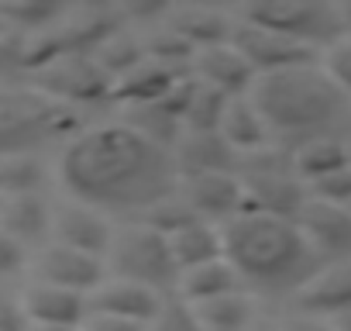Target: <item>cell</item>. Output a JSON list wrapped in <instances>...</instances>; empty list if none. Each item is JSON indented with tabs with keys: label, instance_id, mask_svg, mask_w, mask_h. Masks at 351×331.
<instances>
[{
	"label": "cell",
	"instance_id": "1",
	"mask_svg": "<svg viewBox=\"0 0 351 331\" xmlns=\"http://www.w3.org/2000/svg\"><path fill=\"white\" fill-rule=\"evenodd\" d=\"M59 176L76 204L134 221L180 190L176 155L124 121L73 135L59 162Z\"/></svg>",
	"mask_w": 351,
	"mask_h": 331
},
{
	"label": "cell",
	"instance_id": "2",
	"mask_svg": "<svg viewBox=\"0 0 351 331\" xmlns=\"http://www.w3.org/2000/svg\"><path fill=\"white\" fill-rule=\"evenodd\" d=\"M224 259L248 293L300 297L324 269L296 221L272 214H241L224 228Z\"/></svg>",
	"mask_w": 351,
	"mask_h": 331
},
{
	"label": "cell",
	"instance_id": "3",
	"mask_svg": "<svg viewBox=\"0 0 351 331\" xmlns=\"http://www.w3.org/2000/svg\"><path fill=\"white\" fill-rule=\"evenodd\" d=\"M252 100L269 124L272 145L286 152L317 138H337L351 128V97L320 62L262 76Z\"/></svg>",
	"mask_w": 351,
	"mask_h": 331
},
{
	"label": "cell",
	"instance_id": "4",
	"mask_svg": "<svg viewBox=\"0 0 351 331\" xmlns=\"http://www.w3.org/2000/svg\"><path fill=\"white\" fill-rule=\"evenodd\" d=\"M80 128L73 107L52 100L35 87L0 90V155H25L52 138H66Z\"/></svg>",
	"mask_w": 351,
	"mask_h": 331
},
{
	"label": "cell",
	"instance_id": "5",
	"mask_svg": "<svg viewBox=\"0 0 351 331\" xmlns=\"http://www.w3.org/2000/svg\"><path fill=\"white\" fill-rule=\"evenodd\" d=\"M107 273L114 279H128L145 290H155L165 300L180 297L183 273L176 266L172 245L165 235H158L145 225H128L114 235V245L107 252Z\"/></svg>",
	"mask_w": 351,
	"mask_h": 331
},
{
	"label": "cell",
	"instance_id": "6",
	"mask_svg": "<svg viewBox=\"0 0 351 331\" xmlns=\"http://www.w3.org/2000/svg\"><path fill=\"white\" fill-rule=\"evenodd\" d=\"M238 180L245 187L248 211H255V214L296 221L310 201V190L293 166V152H286L279 145H269L255 155H245Z\"/></svg>",
	"mask_w": 351,
	"mask_h": 331
},
{
	"label": "cell",
	"instance_id": "7",
	"mask_svg": "<svg viewBox=\"0 0 351 331\" xmlns=\"http://www.w3.org/2000/svg\"><path fill=\"white\" fill-rule=\"evenodd\" d=\"M241 18L258 28H269L317 56L348 35L341 8L324 4V0H258V4L245 8Z\"/></svg>",
	"mask_w": 351,
	"mask_h": 331
},
{
	"label": "cell",
	"instance_id": "8",
	"mask_svg": "<svg viewBox=\"0 0 351 331\" xmlns=\"http://www.w3.org/2000/svg\"><path fill=\"white\" fill-rule=\"evenodd\" d=\"M32 87L49 93L52 100H59L66 107L114 97V80L97 66V59L73 56V52H62V56L49 59L45 66L32 69Z\"/></svg>",
	"mask_w": 351,
	"mask_h": 331
},
{
	"label": "cell",
	"instance_id": "9",
	"mask_svg": "<svg viewBox=\"0 0 351 331\" xmlns=\"http://www.w3.org/2000/svg\"><path fill=\"white\" fill-rule=\"evenodd\" d=\"M180 197L190 204V211L217 228H228L241 214H248V197L238 180V173H207V176H183Z\"/></svg>",
	"mask_w": 351,
	"mask_h": 331
},
{
	"label": "cell",
	"instance_id": "10",
	"mask_svg": "<svg viewBox=\"0 0 351 331\" xmlns=\"http://www.w3.org/2000/svg\"><path fill=\"white\" fill-rule=\"evenodd\" d=\"M231 45L245 56V62L252 66V73L262 80V76H276V73H286V69H296V66H310V62H320L317 52L269 32V28H258L252 21L241 18V25L234 28V38Z\"/></svg>",
	"mask_w": 351,
	"mask_h": 331
},
{
	"label": "cell",
	"instance_id": "11",
	"mask_svg": "<svg viewBox=\"0 0 351 331\" xmlns=\"http://www.w3.org/2000/svg\"><path fill=\"white\" fill-rule=\"evenodd\" d=\"M32 273H35V283H52V286H62V290H73V293L90 297L97 286H104V279H107V262L97 259V255L66 249V245H59V242H49V245H42V252L35 255Z\"/></svg>",
	"mask_w": 351,
	"mask_h": 331
},
{
	"label": "cell",
	"instance_id": "12",
	"mask_svg": "<svg viewBox=\"0 0 351 331\" xmlns=\"http://www.w3.org/2000/svg\"><path fill=\"white\" fill-rule=\"evenodd\" d=\"M296 225L324 266L351 259V207H337V204H324L310 197Z\"/></svg>",
	"mask_w": 351,
	"mask_h": 331
},
{
	"label": "cell",
	"instance_id": "13",
	"mask_svg": "<svg viewBox=\"0 0 351 331\" xmlns=\"http://www.w3.org/2000/svg\"><path fill=\"white\" fill-rule=\"evenodd\" d=\"M114 228L107 221V214L86 207V204H62L52 211V242L66 245V249H76V252H86V255H97L107 262V252L114 245Z\"/></svg>",
	"mask_w": 351,
	"mask_h": 331
},
{
	"label": "cell",
	"instance_id": "14",
	"mask_svg": "<svg viewBox=\"0 0 351 331\" xmlns=\"http://www.w3.org/2000/svg\"><path fill=\"white\" fill-rule=\"evenodd\" d=\"M172 155L180 166V180L207 173H238L245 159L221 131H186Z\"/></svg>",
	"mask_w": 351,
	"mask_h": 331
},
{
	"label": "cell",
	"instance_id": "15",
	"mask_svg": "<svg viewBox=\"0 0 351 331\" xmlns=\"http://www.w3.org/2000/svg\"><path fill=\"white\" fill-rule=\"evenodd\" d=\"M169 300L158 297L155 290H145L138 283L128 279H104V286H97L90 293V314H104V317H121V321H138V324H155V317L162 314Z\"/></svg>",
	"mask_w": 351,
	"mask_h": 331
},
{
	"label": "cell",
	"instance_id": "16",
	"mask_svg": "<svg viewBox=\"0 0 351 331\" xmlns=\"http://www.w3.org/2000/svg\"><path fill=\"white\" fill-rule=\"evenodd\" d=\"M21 310L32 324L52 328H83L90 317V297L52 286V283H28L21 293Z\"/></svg>",
	"mask_w": 351,
	"mask_h": 331
},
{
	"label": "cell",
	"instance_id": "17",
	"mask_svg": "<svg viewBox=\"0 0 351 331\" xmlns=\"http://www.w3.org/2000/svg\"><path fill=\"white\" fill-rule=\"evenodd\" d=\"M193 80L221 90L224 97L238 100V97H252L258 76L252 73V66L245 62V56L228 42V45H214V49H204L197 52L193 59Z\"/></svg>",
	"mask_w": 351,
	"mask_h": 331
},
{
	"label": "cell",
	"instance_id": "18",
	"mask_svg": "<svg viewBox=\"0 0 351 331\" xmlns=\"http://www.w3.org/2000/svg\"><path fill=\"white\" fill-rule=\"evenodd\" d=\"M296 310L320 321H341L351 314V259L324 266L320 276L296 297Z\"/></svg>",
	"mask_w": 351,
	"mask_h": 331
},
{
	"label": "cell",
	"instance_id": "19",
	"mask_svg": "<svg viewBox=\"0 0 351 331\" xmlns=\"http://www.w3.org/2000/svg\"><path fill=\"white\" fill-rule=\"evenodd\" d=\"M0 231L11 235L14 242L38 245L52 235V207L38 197V194H25V197H4L0 207Z\"/></svg>",
	"mask_w": 351,
	"mask_h": 331
},
{
	"label": "cell",
	"instance_id": "20",
	"mask_svg": "<svg viewBox=\"0 0 351 331\" xmlns=\"http://www.w3.org/2000/svg\"><path fill=\"white\" fill-rule=\"evenodd\" d=\"M169 245H172L180 273H190V269H200V266H210V262L224 259V228L197 221L183 231H176L169 238Z\"/></svg>",
	"mask_w": 351,
	"mask_h": 331
},
{
	"label": "cell",
	"instance_id": "21",
	"mask_svg": "<svg viewBox=\"0 0 351 331\" xmlns=\"http://www.w3.org/2000/svg\"><path fill=\"white\" fill-rule=\"evenodd\" d=\"M221 135L241 152V155H255L262 148L272 145V135H269V124L262 117V111L255 107L252 97H238L228 104V114L221 121Z\"/></svg>",
	"mask_w": 351,
	"mask_h": 331
},
{
	"label": "cell",
	"instance_id": "22",
	"mask_svg": "<svg viewBox=\"0 0 351 331\" xmlns=\"http://www.w3.org/2000/svg\"><path fill=\"white\" fill-rule=\"evenodd\" d=\"M241 290H245V283H241V276L234 273V266L228 259L190 269L180 279V300L190 304V307L207 304V300H221V297H231V293H241Z\"/></svg>",
	"mask_w": 351,
	"mask_h": 331
},
{
	"label": "cell",
	"instance_id": "23",
	"mask_svg": "<svg viewBox=\"0 0 351 331\" xmlns=\"http://www.w3.org/2000/svg\"><path fill=\"white\" fill-rule=\"evenodd\" d=\"M169 28L180 38H186L197 52H204V49H214V45H228L234 38L238 25H231L221 11H210V8H183V11L172 14Z\"/></svg>",
	"mask_w": 351,
	"mask_h": 331
},
{
	"label": "cell",
	"instance_id": "24",
	"mask_svg": "<svg viewBox=\"0 0 351 331\" xmlns=\"http://www.w3.org/2000/svg\"><path fill=\"white\" fill-rule=\"evenodd\" d=\"M293 166L300 180L306 183V190L320 180H327L330 173L344 170L348 166V152H344V135L337 138H317V141H306L300 148H293Z\"/></svg>",
	"mask_w": 351,
	"mask_h": 331
},
{
	"label": "cell",
	"instance_id": "25",
	"mask_svg": "<svg viewBox=\"0 0 351 331\" xmlns=\"http://www.w3.org/2000/svg\"><path fill=\"white\" fill-rule=\"evenodd\" d=\"M228 104H231V97H224L221 90L190 76L186 87H183V124H186V131H221Z\"/></svg>",
	"mask_w": 351,
	"mask_h": 331
},
{
	"label": "cell",
	"instance_id": "26",
	"mask_svg": "<svg viewBox=\"0 0 351 331\" xmlns=\"http://www.w3.org/2000/svg\"><path fill=\"white\" fill-rule=\"evenodd\" d=\"M193 314L200 317V324H204L207 331H248V328L258 324L255 304H252V293H248V290L231 293V297H221V300L197 304Z\"/></svg>",
	"mask_w": 351,
	"mask_h": 331
},
{
	"label": "cell",
	"instance_id": "27",
	"mask_svg": "<svg viewBox=\"0 0 351 331\" xmlns=\"http://www.w3.org/2000/svg\"><path fill=\"white\" fill-rule=\"evenodd\" d=\"M45 183V166L35 152L25 155H0V197H25L38 194Z\"/></svg>",
	"mask_w": 351,
	"mask_h": 331
},
{
	"label": "cell",
	"instance_id": "28",
	"mask_svg": "<svg viewBox=\"0 0 351 331\" xmlns=\"http://www.w3.org/2000/svg\"><path fill=\"white\" fill-rule=\"evenodd\" d=\"M148 331H207V328L200 324V317L193 314L190 304H183L180 297H172V300L162 307V314L155 317V324H152Z\"/></svg>",
	"mask_w": 351,
	"mask_h": 331
},
{
	"label": "cell",
	"instance_id": "29",
	"mask_svg": "<svg viewBox=\"0 0 351 331\" xmlns=\"http://www.w3.org/2000/svg\"><path fill=\"white\" fill-rule=\"evenodd\" d=\"M320 66L330 73V80L351 97V35H344L341 42H334L324 56H320Z\"/></svg>",
	"mask_w": 351,
	"mask_h": 331
},
{
	"label": "cell",
	"instance_id": "30",
	"mask_svg": "<svg viewBox=\"0 0 351 331\" xmlns=\"http://www.w3.org/2000/svg\"><path fill=\"white\" fill-rule=\"evenodd\" d=\"M310 197H313V201H324V204L351 207V166L330 173V176L320 180V183H313V187H310Z\"/></svg>",
	"mask_w": 351,
	"mask_h": 331
},
{
	"label": "cell",
	"instance_id": "31",
	"mask_svg": "<svg viewBox=\"0 0 351 331\" xmlns=\"http://www.w3.org/2000/svg\"><path fill=\"white\" fill-rule=\"evenodd\" d=\"M21 45H25V32H18L14 25L0 18V69L21 66Z\"/></svg>",
	"mask_w": 351,
	"mask_h": 331
},
{
	"label": "cell",
	"instance_id": "32",
	"mask_svg": "<svg viewBox=\"0 0 351 331\" xmlns=\"http://www.w3.org/2000/svg\"><path fill=\"white\" fill-rule=\"evenodd\" d=\"M25 269V245L0 231V279H11Z\"/></svg>",
	"mask_w": 351,
	"mask_h": 331
},
{
	"label": "cell",
	"instance_id": "33",
	"mask_svg": "<svg viewBox=\"0 0 351 331\" xmlns=\"http://www.w3.org/2000/svg\"><path fill=\"white\" fill-rule=\"evenodd\" d=\"M32 321L21 310V300H11L8 293H0V331H28Z\"/></svg>",
	"mask_w": 351,
	"mask_h": 331
},
{
	"label": "cell",
	"instance_id": "34",
	"mask_svg": "<svg viewBox=\"0 0 351 331\" xmlns=\"http://www.w3.org/2000/svg\"><path fill=\"white\" fill-rule=\"evenodd\" d=\"M152 324H138V321H121V317H104V314H90L83 331H148Z\"/></svg>",
	"mask_w": 351,
	"mask_h": 331
},
{
	"label": "cell",
	"instance_id": "35",
	"mask_svg": "<svg viewBox=\"0 0 351 331\" xmlns=\"http://www.w3.org/2000/svg\"><path fill=\"white\" fill-rule=\"evenodd\" d=\"M279 331H337L330 321H320V317H306V314H296L293 321H286Z\"/></svg>",
	"mask_w": 351,
	"mask_h": 331
},
{
	"label": "cell",
	"instance_id": "36",
	"mask_svg": "<svg viewBox=\"0 0 351 331\" xmlns=\"http://www.w3.org/2000/svg\"><path fill=\"white\" fill-rule=\"evenodd\" d=\"M28 331H83V328H52V324H32Z\"/></svg>",
	"mask_w": 351,
	"mask_h": 331
},
{
	"label": "cell",
	"instance_id": "37",
	"mask_svg": "<svg viewBox=\"0 0 351 331\" xmlns=\"http://www.w3.org/2000/svg\"><path fill=\"white\" fill-rule=\"evenodd\" d=\"M341 18H344V32L351 35V4H344V8H341Z\"/></svg>",
	"mask_w": 351,
	"mask_h": 331
},
{
	"label": "cell",
	"instance_id": "38",
	"mask_svg": "<svg viewBox=\"0 0 351 331\" xmlns=\"http://www.w3.org/2000/svg\"><path fill=\"white\" fill-rule=\"evenodd\" d=\"M334 328H337V331H351V314L341 317V321H334Z\"/></svg>",
	"mask_w": 351,
	"mask_h": 331
},
{
	"label": "cell",
	"instance_id": "39",
	"mask_svg": "<svg viewBox=\"0 0 351 331\" xmlns=\"http://www.w3.org/2000/svg\"><path fill=\"white\" fill-rule=\"evenodd\" d=\"M344 152H348V166H351V128L344 131Z\"/></svg>",
	"mask_w": 351,
	"mask_h": 331
},
{
	"label": "cell",
	"instance_id": "40",
	"mask_svg": "<svg viewBox=\"0 0 351 331\" xmlns=\"http://www.w3.org/2000/svg\"><path fill=\"white\" fill-rule=\"evenodd\" d=\"M248 331H276V328H269V324H262V321H258V324H255V328H248Z\"/></svg>",
	"mask_w": 351,
	"mask_h": 331
},
{
	"label": "cell",
	"instance_id": "41",
	"mask_svg": "<svg viewBox=\"0 0 351 331\" xmlns=\"http://www.w3.org/2000/svg\"><path fill=\"white\" fill-rule=\"evenodd\" d=\"M0 207H4V197H0Z\"/></svg>",
	"mask_w": 351,
	"mask_h": 331
}]
</instances>
